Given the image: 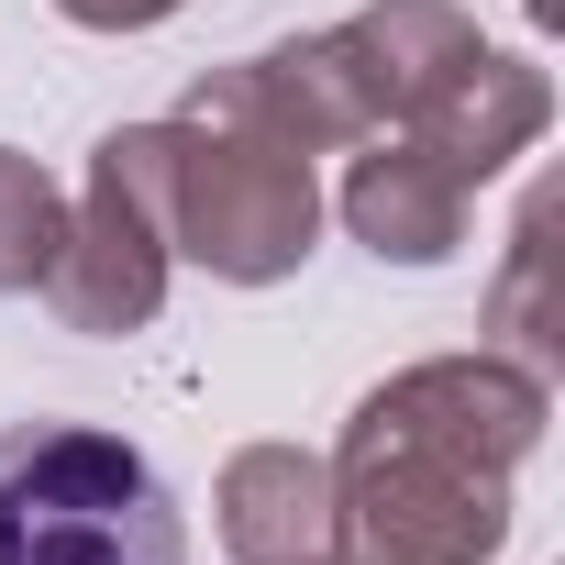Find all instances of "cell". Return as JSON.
Here are the masks:
<instances>
[{
  "mask_svg": "<svg viewBox=\"0 0 565 565\" xmlns=\"http://www.w3.org/2000/svg\"><path fill=\"white\" fill-rule=\"evenodd\" d=\"M333 45H344V67H355V89H366V122H377V111L422 122V111L444 100V78L477 56V34L444 12V0H388V12H355Z\"/></svg>",
  "mask_w": 565,
  "mask_h": 565,
  "instance_id": "7",
  "label": "cell"
},
{
  "mask_svg": "<svg viewBox=\"0 0 565 565\" xmlns=\"http://www.w3.org/2000/svg\"><path fill=\"white\" fill-rule=\"evenodd\" d=\"M45 300L67 311V333L156 322V300H167V122H134L89 156L67 244L45 266Z\"/></svg>",
  "mask_w": 565,
  "mask_h": 565,
  "instance_id": "4",
  "label": "cell"
},
{
  "mask_svg": "<svg viewBox=\"0 0 565 565\" xmlns=\"http://www.w3.org/2000/svg\"><path fill=\"white\" fill-rule=\"evenodd\" d=\"M222 543H233V565H333V543H344L333 466H311L300 444L233 455V477H222Z\"/></svg>",
  "mask_w": 565,
  "mask_h": 565,
  "instance_id": "5",
  "label": "cell"
},
{
  "mask_svg": "<svg viewBox=\"0 0 565 565\" xmlns=\"http://www.w3.org/2000/svg\"><path fill=\"white\" fill-rule=\"evenodd\" d=\"M543 433V377L499 355L411 366L344 433L333 499L377 565H488L510 532V466Z\"/></svg>",
  "mask_w": 565,
  "mask_h": 565,
  "instance_id": "1",
  "label": "cell"
},
{
  "mask_svg": "<svg viewBox=\"0 0 565 565\" xmlns=\"http://www.w3.org/2000/svg\"><path fill=\"white\" fill-rule=\"evenodd\" d=\"M56 244H67V200H56V178H45L34 156L0 145V289H45Z\"/></svg>",
  "mask_w": 565,
  "mask_h": 565,
  "instance_id": "9",
  "label": "cell"
},
{
  "mask_svg": "<svg viewBox=\"0 0 565 565\" xmlns=\"http://www.w3.org/2000/svg\"><path fill=\"white\" fill-rule=\"evenodd\" d=\"M0 565H189L178 488L100 422L0 433Z\"/></svg>",
  "mask_w": 565,
  "mask_h": 565,
  "instance_id": "2",
  "label": "cell"
},
{
  "mask_svg": "<svg viewBox=\"0 0 565 565\" xmlns=\"http://www.w3.org/2000/svg\"><path fill=\"white\" fill-rule=\"evenodd\" d=\"M411 134H422V145H433L455 178H488L499 156H521V145L543 134V78H532L521 56H488V45H477V56L444 78V100L411 122Z\"/></svg>",
  "mask_w": 565,
  "mask_h": 565,
  "instance_id": "8",
  "label": "cell"
},
{
  "mask_svg": "<svg viewBox=\"0 0 565 565\" xmlns=\"http://www.w3.org/2000/svg\"><path fill=\"white\" fill-rule=\"evenodd\" d=\"M344 222L377 244V255H399V266H433V255H455V233H466V178L411 134V145H377V156H355V178H344Z\"/></svg>",
  "mask_w": 565,
  "mask_h": 565,
  "instance_id": "6",
  "label": "cell"
},
{
  "mask_svg": "<svg viewBox=\"0 0 565 565\" xmlns=\"http://www.w3.org/2000/svg\"><path fill=\"white\" fill-rule=\"evenodd\" d=\"M322 189L300 145H266L244 122H167V244H189L211 277L233 289H266L311 255Z\"/></svg>",
  "mask_w": 565,
  "mask_h": 565,
  "instance_id": "3",
  "label": "cell"
},
{
  "mask_svg": "<svg viewBox=\"0 0 565 565\" xmlns=\"http://www.w3.org/2000/svg\"><path fill=\"white\" fill-rule=\"evenodd\" d=\"M67 23H89V34H145V23H167L178 0H56Z\"/></svg>",
  "mask_w": 565,
  "mask_h": 565,
  "instance_id": "10",
  "label": "cell"
},
{
  "mask_svg": "<svg viewBox=\"0 0 565 565\" xmlns=\"http://www.w3.org/2000/svg\"><path fill=\"white\" fill-rule=\"evenodd\" d=\"M543 12H554V0H543Z\"/></svg>",
  "mask_w": 565,
  "mask_h": 565,
  "instance_id": "11",
  "label": "cell"
}]
</instances>
